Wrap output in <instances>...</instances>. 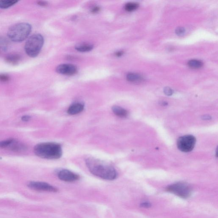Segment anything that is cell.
<instances>
[{
    "label": "cell",
    "mask_w": 218,
    "mask_h": 218,
    "mask_svg": "<svg viewBox=\"0 0 218 218\" xmlns=\"http://www.w3.org/2000/svg\"><path fill=\"white\" fill-rule=\"evenodd\" d=\"M86 165L91 173L106 180H113L117 178V171L111 164L105 161L90 157L86 159Z\"/></svg>",
    "instance_id": "1"
},
{
    "label": "cell",
    "mask_w": 218,
    "mask_h": 218,
    "mask_svg": "<svg viewBox=\"0 0 218 218\" xmlns=\"http://www.w3.org/2000/svg\"><path fill=\"white\" fill-rule=\"evenodd\" d=\"M34 151L37 156L44 159H58L62 155L61 145L55 142L38 144L34 147Z\"/></svg>",
    "instance_id": "2"
},
{
    "label": "cell",
    "mask_w": 218,
    "mask_h": 218,
    "mask_svg": "<svg viewBox=\"0 0 218 218\" xmlns=\"http://www.w3.org/2000/svg\"><path fill=\"white\" fill-rule=\"evenodd\" d=\"M32 30V26L28 23L15 24L8 30V36L12 41L21 42L28 38Z\"/></svg>",
    "instance_id": "3"
},
{
    "label": "cell",
    "mask_w": 218,
    "mask_h": 218,
    "mask_svg": "<svg viewBox=\"0 0 218 218\" xmlns=\"http://www.w3.org/2000/svg\"><path fill=\"white\" fill-rule=\"evenodd\" d=\"M44 43V38L41 35H33L26 41L25 46V52L30 57H37L40 53Z\"/></svg>",
    "instance_id": "4"
},
{
    "label": "cell",
    "mask_w": 218,
    "mask_h": 218,
    "mask_svg": "<svg viewBox=\"0 0 218 218\" xmlns=\"http://www.w3.org/2000/svg\"><path fill=\"white\" fill-rule=\"evenodd\" d=\"M166 190L183 199L190 197L192 193V188L187 183L179 182L171 184L166 187Z\"/></svg>",
    "instance_id": "5"
},
{
    "label": "cell",
    "mask_w": 218,
    "mask_h": 218,
    "mask_svg": "<svg viewBox=\"0 0 218 218\" xmlns=\"http://www.w3.org/2000/svg\"><path fill=\"white\" fill-rule=\"evenodd\" d=\"M196 143V139L192 135H185L180 137L177 142L178 149L183 152H189L193 149Z\"/></svg>",
    "instance_id": "6"
},
{
    "label": "cell",
    "mask_w": 218,
    "mask_h": 218,
    "mask_svg": "<svg viewBox=\"0 0 218 218\" xmlns=\"http://www.w3.org/2000/svg\"><path fill=\"white\" fill-rule=\"evenodd\" d=\"M28 186L33 190L37 191L56 192L57 189L47 183L40 182H30Z\"/></svg>",
    "instance_id": "7"
},
{
    "label": "cell",
    "mask_w": 218,
    "mask_h": 218,
    "mask_svg": "<svg viewBox=\"0 0 218 218\" xmlns=\"http://www.w3.org/2000/svg\"><path fill=\"white\" fill-rule=\"evenodd\" d=\"M58 178L63 181L73 182L79 179V176L68 170H61L57 174Z\"/></svg>",
    "instance_id": "8"
},
{
    "label": "cell",
    "mask_w": 218,
    "mask_h": 218,
    "mask_svg": "<svg viewBox=\"0 0 218 218\" xmlns=\"http://www.w3.org/2000/svg\"><path fill=\"white\" fill-rule=\"evenodd\" d=\"M56 71L58 74L62 75H73L76 74L77 72V68L73 64L64 63L57 66Z\"/></svg>",
    "instance_id": "9"
},
{
    "label": "cell",
    "mask_w": 218,
    "mask_h": 218,
    "mask_svg": "<svg viewBox=\"0 0 218 218\" xmlns=\"http://www.w3.org/2000/svg\"><path fill=\"white\" fill-rule=\"evenodd\" d=\"M84 109V105L81 103H75L70 105L68 110L69 115H75L80 113Z\"/></svg>",
    "instance_id": "10"
},
{
    "label": "cell",
    "mask_w": 218,
    "mask_h": 218,
    "mask_svg": "<svg viewBox=\"0 0 218 218\" xmlns=\"http://www.w3.org/2000/svg\"><path fill=\"white\" fill-rule=\"evenodd\" d=\"M21 59V56L16 53L10 54L6 56L5 58L7 63L12 65H17Z\"/></svg>",
    "instance_id": "11"
},
{
    "label": "cell",
    "mask_w": 218,
    "mask_h": 218,
    "mask_svg": "<svg viewBox=\"0 0 218 218\" xmlns=\"http://www.w3.org/2000/svg\"><path fill=\"white\" fill-rule=\"evenodd\" d=\"M112 111L114 113L121 118H125L128 116V112L126 110L118 106H114L112 107Z\"/></svg>",
    "instance_id": "12"
},
{
    "label": "cell",
    "mask_w": 218,
    "mask_h": 218,
    "mask_svg": "<svg viewBox=\"0 0 218 218\" xmlns=\"http://www.w3.org/2000/svg\"><path fill=\"white\" fill-rule=\"evenodd\" d=\"M75 48L79 52H87L93 50V46L90 44H83L76 45Z\"/></svg>",
    "instance_id": "13"
},
{
    "label": "cell",
    "mask_w": 218,
    "mask_h": 218,
    "mask_svg": "<svg viewBox=\"0 0 218 218\" xmlns=\"http://www.w3.org/2000/svg\"><path fill=\"white\" fill-rule=\"evenodd\" d=\"M11 149L13 151L21 152L25 151L27 149V146L23 144L19 143L17 141H15L11 146H10Z\"/></svg>",
    "instance_id": "14"
},
{
    "label": "cell",
    "mask_w": 218,
    "mask_h": 218,
    "mask_svg": "<svg viewBox=\"0 0 218 218\" xmlns=\"http://www.w3.org/2000/svg\"><path fill=\"white\" fill-rule=\"evenodd\" d=\"M17 0H1L0 1V8L6 9L10 8L18 3Z\"/></svg>",
    "instance_id": "15"
},
{
    "label": "cell",
    "mask_w": 218,
    "mask_h": 218,
    "mask_svg": "<svg viewBox=\"0 0 218 218\" xmlns=\"http://www.w3.org/2000/svg\"><path fill=\"white\" fill-rule=\"evenodd\" d=\"M127 79L130 82H135L142 81V78L139 74L130 73L127 75Z\"/></svg>",
    "instance_id": "16"
},
{
    "label": "cell",
    "mask_w": 218,
    "mask_h": 218,
    "mask_svg": "<svg viewBox=\"0 0 218 218\" xmlns=\"http://www.w3.org/2000/svg\"><path fill=\"white\" fill-rule=\"evenodd\" d=\"M16 140L14 139H8L0 141V148H4L10 147L15 142Z\"/></svg>",
    "instance_id": "17"
},
{
    "label": "cell",
    "mask_w": 218,
    "mask_h": 218,
    "mask_svg": "<svg viewBox=\"0 0 218 218\" xmlns=\"http://www.w3.org/2000/svg\"><path fill=\"white\" fill-rule=\"evenodd\" d=\"M188 64L190 68L197 69L202 67L203 66V63L201 61L197 60H191L189 61Z\"/></svg>",
    "instance_id": "18"
},
{
    "label": "cell",
    "mask_w": 218,
    "mask_h": 218,
    "mask_svg": "<svg viewBox=\"0 0 218 218\" xmlns=\"http://www.w3.org/2000/svg\"><path fill=\"white\" fill-rule=\"evenodd\" d=\"M139 7V4L137 3H128L125 6V10L128 12H131L136 10Z\"/></svg>",
    "instance_id": "19"
},
{
    "label": "cell",
    "mask_w": 218,
    "mask_h": 218,
    "mask_svg": "<svg viewBox=\"0 0 218 218\" xmlns=\"http://www.w3.org/2000/svg\"><path fill=\"white\" fill-rule=\"evenodd\" d=\"M176 33L178 36L184 35L185 33V30L183 27H177L176 30Z\"/></svg>",
    "instance_id": "20"
},
{
    "label": "cell",
    "mask_w": 218,
    "mask_h": 218,
    "mask_svg": "<svg viewBox=\"0 0 218 218\" xmlns=\"http://www.w3.org/2000/svg\"><path fill=\"white\" fill-rule=\"evenodd\" d=\"M9 80V75L5 74H0V81L7 82Z\"/></svg>",
    "instance_id": "21"
},
{
    "label": "cell",
    "mask_w": 218,
    "mask_h": 218,
    "mask_svg": "<svg viewBox=\"0 0 218 218\" xmlns=\"http://www.w3.org/2000/svg\"><path fill=\"white\" fill-rule=\"evenodd\" d=\"M164 92L166 95L168 96L172 95L173 93V91L169 87H166L164 88Z\"/></svg>",
    "instance_id": "22"
},
{
    "label": "cell",
    "mask_w": 218,
    "mask_h": 218,
    "mask_svg": "<svg viewBox=\"0 0 218 218\" xmlns=\"http://www.w3.org/2000/svg\"><path fill=\"white\" fill-rule=\"evenodd\" d=\"M31 117L29 115H24V116H22L21 117V120L23 121L24 122H27L29 121L30 120Z\"/></svg>",
    "instance_id": "23"
},
{
    "label": "cell",
    "mask_w": 218,
    "mask_h": 218,
    "mask_svg": "<svg viewBox=\"0 0 218 218\" xmlns=\"http://www.w3.org/2000/svg\"><path fill=\"white\" fill-rule=\"evenodd\" d=\"M37 3L39 5L42 6V7H45L48 4L47 2H44V1H38Z\"/></svg>",
    "instance_id": "24"
},
{
    "label": "cell",
    "mask_w": 218,
    "mask_h": 218,
    "mask_svg": "<svg viewBox=\"0 0 218 218\" xmlns=\"http://www.w3.org/2000/svg\"><path fill=\"white\" fill-rule=\"evenodd\" d=\"M100 8L98 7H96L95 8H93L92 10V12L93 13H96L100 10Z\"/></svg>",
    "instance_id": "25"
},
{
    "label": "cell",
    "mask_w": 218,
    "mask_h": 218,
    "mask_svg": "<svg viewBox=\"0 0 218 218\" xmlns=\"http://www.w3.org/2000/svg\"><path fill=\"white\" fill-rule=\"evenodd\" d=\"M123 54V51H118V52H116V56H117V57H120Z\"/></svg>",
    "instance_id": "26"
},
{
    "label": "cell",
    "mask_w": 218,
    "mask_h": 218,
    "mask_svg": "<svg viewBox=\"0 0 218 218\" xmlns=\"http://www.w3.org/2000/svg\"><path fill=\"white\" fill-rule=\"evenodd\" d=\"M143 205V206L144 207H148L150 206V204L148 203H143V205Z\"/></svg>",
    "instance_id": "27"
}]
</instances>
